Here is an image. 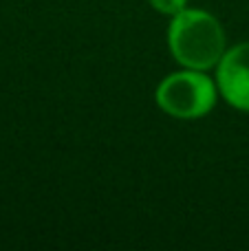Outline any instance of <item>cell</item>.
Segmentation results:
<instances>
[{
  "label": "cell",
  "mask_w": 249,
  "mask_h": 251,
  "mask_svg": "<svg viewBox=\"0 0 249 251\" xmlns=\"http://www.w3.org/2000/svg\"><path fill=\"white\" fill-rule=\"evenodd\" d=\"M168 44L179 64L185 69L207 71L219 66L225 55V31L212 13L201 9H183L172 16Z\"/></svg>",
  "instance_id": "6da1fadb"
},
{
  "label": "cell",
  "mask_w": 249,
  "mask_h": 251,
  "mask_svg": "<svg viewBox=\"0 0 249 251\" xmlns=\"http://www.w3.org/2000/svg\"><path fill=\"white\" fill-rule=\"evenodd\" d=\"M216 84L203 71H179L159 84L157 104L166 115L176 119L205 117L216 104Z\"/></svg>",
  "instance_id": "7a4b0ae2"
},
{
  "label": "cell",
  "mask_w": 249,
  "mask_h": 251,
  "mask_svg": "<svg viewBox=\"0 0 249 251\" xmlns=\"http://www.w3.org/2000/svg\"><path fill=\"white\" fill-rule=\"evenodd\" d=\"M216 86L227 104L249 113V42L225 51L216 69Z\"/></svg>",
  "instance_id": "3957f363"
},
{
  "label": "cell",
  "mask_w": 249,
  "mask_h": 251,
  "mask_svg": "<svg viewBox=\"0 0 249 251\" xmlns=\"http://www.w3.org/2000/svg\"><path fill=\"white\" fill-rule=\"evenodd\" d=\"M157 11L166 13V16H176L179 11H183L188 0H148Z\"/></svg>",
  "instance_id": "277c9868"
}]
</instances>
